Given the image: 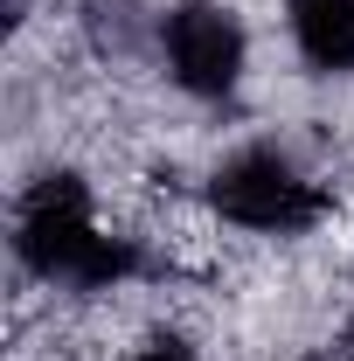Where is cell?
I'll return each instance as SVG.
<instances>
[{
	"label": "cell",
	"mask_w": 354,
	"mask_h": 361,
	"mask_svg": "<svg viewBox=\"0 0 354 361\" xmlns=\"http://www.w3.org/2000/svg\"><path fill=\"white\" fill-rule=\"evenodd\" d=\"M14 250L21 264L49 278V285H77V292H104L139 264L133 243L104 236L90 223V195L70 174H42L21 195V216H14Z\"/></svg>",
	"instance_id": "cell-1"
},
{
	"label": "cell",
	"mask_w": 354,
	"mask_h": 361,
	"mask_svg": "<svg viewBox=\"0 0 354 361\" xmlns=\"http://www.w3.org/2000/svg\"><path fill=\"white\" fill-rule=\"evenodd\" d=\"M209 202L236 229H264V236H292V229H312L326 216V188L306 180L278 146H243L229 153L209 180Z\"/></svg>",
	"instance_id": "cell-2"
},
{
	"label": "cell",
	"mask_w": 354,
	"mask_h": 361,
	"mask_svg": "<svg viewBox=\"0 0 354 361\" xmlns=\"http://www.w3.org/2000/svg\"><path fill=\"white\" fill-rule=\"evenodd\" d=\"M160 49H167V70H174L181 90L195 97H229L236 77H243V21L216 7V0H188L160 21Z\"/></svg>",
	"instance_id": "cell-3"
},
{
	"label": "cell",
	"mask_w": 354,
	"mask_h": 361,
	"mask_svg": "<svg viewBox=\"0 0 354 361\" xmlns=\"http://www.w3.org/2000/svg\"><path fill=\"white\" fill-rule=\"evenodd\" d=\"M292 42L312 70H354V0H285Z\"/></svg>",
	"instance_id": "cell-4"
},
{
	"label": "cell",
	"mask_w": 354,
	"mask_h": 361,
	"mask_svg": "<svg viewBox=\"0 0 354 361\" xmlns=\"http://www.w3.org/2000/svg\"><path fill=\"white\" fill-rule=\"evenodd\" d=\"M84 21H90V42L104 49V56H133V49L153 35V21H146V0H90Z\"/></svg>",
	"instance_id": "cell-5"
},
{
	"label": "cell",
	"mask_w": 354,
	"mask_h": 361,
	"mask_svg": "<svg viewBox=\"0 0 354 361\" xmlns=\"http://www.w3.org/2000/svg\"><path fill=\"white\" fill-rule=\"evenodd\" d=\"M133 361H195V355H188L181 341H153V348H139Z\"/></svg>",
	"instance_id": "cell-6"
},
{
	"label": "cell",
	"mask_w": 354,
	"mask_h": 361,
	"mask_svg": "<svg viewBox=\"0 0 354 361\" xmlns=\"http://www.w3.org/2000/svg\"><path fill=\"white\" fill-rule=\"evenodd\" d=\"M334 361H354V334H348V341H341V355H334Z\"/></svg>",
	"instance_id": "cell-7"
}]
</instances>
